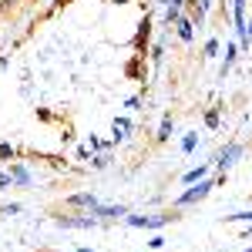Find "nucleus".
I'll list each match as a JSON object with an SVG mask.
<instances>
[{
  "label": "nucleus",
  "instance_id": "1",
  "mask_svg": "<svg viewBox=\"0 0 252 252\" xmlns=\"http://www.w3.org/2000/svg\"><path fill=\"white\" fill-rule=\"evenodd\" d=\"M168 219H175V215H148V219H141V215H131L128 222H131V225H138V229H158V225H165Z\"/></svg>",
  "mask_w": 252,
  "mask_h": 252
},
{
  "label": "nucleus",
  "instance_id": "12",
  "mask_svg": "<svg viewBox=\"0 0 252 252\" xmlns=\"http://www.w3.org/2000/svg\"><path fill=\"white\" fill-rule=\"evenodd\" d=\"M195 141H198L195 135H185V141H182V148H185V152H192V148H195Z\"/></svg>",
  "mask_w": 252,
  "mask_h": 252
},
{
  "label": "nucleus",
  "instance_id": "13",
  "mask_svg": "<svg viewBox=\"0 0 252 252\" xmlns=\"http://www.w3.org/2000/svg\"><path fill=\"white\" fill-rule=\"evenodd\" d=\"M215 51H219V40H209V44H205V58H212Z\"/></svg>",
  "mask_w": 252,
  "mask_h": 252
},
{
  "label": "nucleus",
  "instance_id": "11",
  "mask_svg": "<svg viewBox=\"0 0 252 252\" xmlns=\"http://www.w3.org/2000/svg\"><path fill=\"white\" fill-rule=\"evenodd\" d=\"M165 20H168V24H172V20L178 24V20H182V17H178V7H168V10H165Z\"/></svg>",
  "mask_w": 252,
  "mask_h": 252
},
{
  "label": "nucleus",
  "instance_id": "17",
  "mask_svg": "<svg viewBox=\"0 0 252 252\" xmlns=\"http://www.w3.org/2000/svg\"><path fill=\"white\" fill-rule=\"evenodd\" d=\"M246 31H249V34H252V20H249V27H246Z\"/></svg>",
  "mask_w": 252,
  "mask_h": 252
},
{
  "label": "nucleus",
  "instance_id": "8",
  "mask_svg": "<svg viewBox=\"0 0 252 252\" xmlns=\"http://www.w3.org/2000/svg\"><path fill=\"white\" fill-rule=\"evenodd\" d=\"M202 178H205V168H192V172H185V182H189V185L202 182Z\"/></svg>",
  "mask_w": 252,
  "mask_h": 252
},
{
  "label": "nucleus",
  "instance_id": "5",
  "mask_svg": "<svg viewBox=\"0 0 252 252\" xmlns=\"http://www.w3.org/2000/svg\"><path fill=\"white\" fill-rule=\"evenodd\" d=\"M232 10H235V24H239V31H242V37H246V20H242V14H246V0H232Z\"/></svg>",
  "mask_w": 252,
  "mask_h": 252
},
{
  "label": "nucleus",
  "instance_id": "15",
  "mask_svg": "<svg viewBox=\"0 0 252 252\" xmlns=\"http://www.w3.org/2000/svg\"><path fill=\"white\" fill-rule=\"evenodd\" d=\"M232 219H242V222H252V212H239V215H232Z\"/></svg>",
  "mask_w": 252,
  "mask_h": 252
},
{
  "label": "nucleus",
  "instance_id": "14",
  "mask_svg": "<svg viewBox=\"0 0 252 252\" xmlns=\"http://www.w3.org/2000/svg\"><path fill=\"white\" fill-rule=\"evenodd\" d=\"M14 178H17V182H31V175L24 172V168H14Z\"/></svg>",
  "mask_w": 252,
  "mask_h": 252
},
{
  "label": "nucleus",
  "instance_id": "18",
  "mask_svg": "<svg viewBox=\"0 0 252 252\" xmlns=\"http://www.w3.org/2000/svg\"><path fill=\"white\" fill-rule=\"evenodd\" d=\"M246 252H252V249H246Z\"/></svg>",
  "mask_w": 252,
  "mask_h": 252
},
{
  "label": "nucleus",
  "instance_id": "2",
  "mask_svg": "<svg viewBox=\"0 0 252 252\" xmlns=\"http://www.w3.org/2000/svg\"><path fill=\"white\" fill-rule=\"evenodd\" d=\"M209 192H212V182H198V189H189V192L178 198V205H192V202H198V198H205Z\"/></svg>",
  "mask_w": 252,
  "mask_h": 252
},
{
  "label": "nucleus",
  "instance_id": "16",
  "mask_svg": "<svg viewBox=\"0 0 252 252\" xmlns=\"http://www.w3.org/2000/svg\"><path fill=\"white\" fill-rule=\"evenodd\" d=\"M161 3H168V7H182L185 0H161Z\"/></svg>",
  "mask_w": 252,
  "mask_h": 252
},
{
  "label": "nucleus",
  "instance_id": "7",
  "mask_svg": "<svg viewBox=\"0 0 252 252\" xmlns=\"http://www.w3.org/2000/svg\"><path fill=\"white\" fill-rule=\"evenodd\" d=\"M178 37L192 40V20H178Z\"/></svg>",
  "mask_w": 252,
  "mask_h": 252
},
{
  "label": "nucleus",
  "instance_id": "3",
  "mask_svg": "<svg viewBox=\"0 0 252 252\" xmlns=\"http://www.w3.org/2000/svg\"><path fill=\"white\" fill-rule=\"evenodd\" d=\"M58 225H67V229H91L94 219H71V215H61Z\"/></svg>",
  "mask_w": 252,
  "mask_h": 252
},
{
  "label": "nucleus",
  "instance_id": "6",
  "mask_svg": "<svg viewBox=\"0 0 252 252\" xmlns=\"http://www.w3.org/2000/svg\"><path fill=\"white\" fill-rule=\"evenodd\" d=\"M71 205H88V209L94 212V209H97V198H94V195H74V198H71Z\"/></svg>",
  "mask_w": 252,
  "mask_h": 252
},
{
  "label": "nucleus",
  "instance_id": "9",
  "mask_svg": "<svg viewBox=\"0 0 252 252\" xmlns=\"http://www.w3.org/2000/svg\"><path fill=\"white\" fill-rule=\"evenodd\" d=\"M168 135H172V118H165V121H161V128H158V141H165Z\"/></svg>",
  "mask_w": 252,
  "mask_h": 252
},
{
  "label": "nucleus",
  "instance_id": "4",
  "mask_svg": "<svg viewBox=\"0 0 252 252\" xmlns=\"http://www.w3.org/2000/svg\"><path fill=\"white\" fill-rule=\"evenodd\" d=\"M239 155H242V145H229V148L219 155V165H222V168H229V165H232Z\"/></svg>",
  "mask_w": 252,
  "mask_h": 252
},
{
  "label": "nucleus",
  "instance_id": "10",
  "mask_svg": "<svg viewBox=\"0 0 252 252\" xmlns=\"http://www.w3.org/2000/svg\"><path fill=\"white\" fill-rule=\"evenodd\" d=\"M128 128H131V125H128L125 118H118V121H115V138H125V131H128Z\"/></svg>",
  "mask_w": 252,
  "mask_h": 252
}]
</instances>
